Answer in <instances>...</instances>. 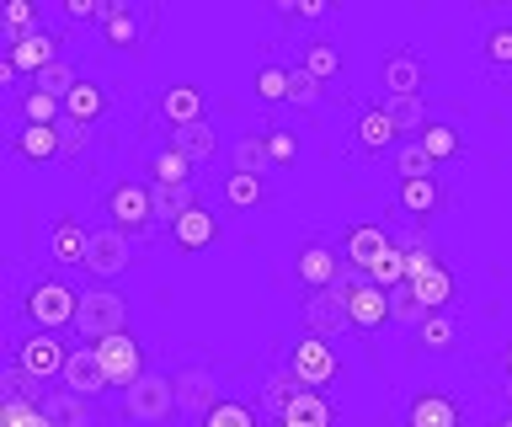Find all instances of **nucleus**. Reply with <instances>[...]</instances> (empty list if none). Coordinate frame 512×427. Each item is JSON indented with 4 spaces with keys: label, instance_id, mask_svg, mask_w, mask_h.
Here are the masks:
<instances>
[{
    "label": "nucleus",
    "instance_id": "1",
    "mask_svg": "<svg viewBox=\"0 0 512 427\" xmlns=\"http://www.w3.org/2000/svg\"><path fill=\"white\" fill-rule=\"evenodd\" d=\"M22 315L32 321V331H75V315H80V289L70 278H38L27 289V305Z\"/></svg>",
    "mask_w": 512,
    "mask_h": 427
},
{
    "label": "nucleus",
    "instance_id": "2",
    "mask_svg": "<svg viewBox=\"0 0 512 427\" xmlns=\"http://www.w3.org/2000/svg\"><path fill=\"white\" fill-rule=\"evenodd\" d=\"M102 209L112 219V230H123L128 241H150V235H155V187L118 182V187H107Z\"/></svg>",
    "mask_w": 512,
    "mask_h": 427
},
{
    "label": "nucleus",
    "instance_id": "3",
    "mask_svg": "<svg viewBox=\"0 0 512 427\" xmlns=\"http://www.w3.org/2000/svg\"><path fill=\"white\" fill-rule=\"evenodd\" d=\"M123 417L139 422V427H166L171 417H182V406H176V379L150 369L139 385L123 390Z\"/></svg>",
    "mask_w": 512,
    "mask_h": 427
},
{
    "label": "nucleus",
    "instance_id": "4",
    "mask_svg": "<svg viewBox=\"0 0 512 427\" xmlns=\"http://www.w3.org/2000/svg\"><path fill=\"white\" fill-rule=\"evenodd\" d=\"M128 331V299L118 289H80V315H75V337L80 342H107Z\"/></svg>",
    "mask_w": 512,
    "mask_h": 427
},
{
    "label": "nucleus",
    "instance_id": "5",
    "mask_svg": "<svg viewBox=\"0 0 512 427\" xmlns=\"http://www.w3.org/2000/svg\"><path fill=\"white\" fill-rule=\"evenodd\" d=\"M160 22L155 6H134V0H107V17H102V43L107 49H144Z\"/></svg>",
    "mask_w": 512,
    "mask_h": 427
},
{
    "label": "nucleus",
    "instance_id": "6",
    "mask_svg": "<svg viewBox=\"0 0 512 427\" xmlns=\"http://www.w3.org/2000/svg\"><path fill=\"white\" fill-rule=\"evenodd\" d=\"M32 379H43V385H54L64 379V363H70V347L59 342V331H27V337H16V358Z\"/></svg>",
    "mask_w": 512,
    "mask_h": 427
},
{
    "label": "nucleus",
    "instance_id": "7",
    "mask_svg": "<svg viewBox=\"0 0 512 427\" xmlns=\"http://www.w3.org/2000/svg\"><path fill=\"white\" fill-rule=\"evenodd\" d=\"M176 406H182L187 422H208V411H214L224 395H219V374L208 369V363H187V369H176Z\"/></svg>",
    "mask_w": 512,
    "mask_h": 427
},
{
    "label": "nucleus",
    "instance_id": "8",
    "mask_svg": "<svg viewBox=\"0 0 512 427\" xmlns=\"http://www.w3.org/2000/svg\"><path fill=\"white\" fill-rule=\"evenodd\" d=\"M288 369L299 374L304 390H320V385H331V379L342 374V358H336L331 342H320V337H310V331H304V337L288 347Z\"/></svg>",
    "mask_w": 512,
    "mask_h": 427
},
{
    "label": "nucleus",
    "instance_id": "9",
    "mask_svg": "<svg viewBox=\"0 0 512 427\" xmlns=\"http://www.w3.org/2000/svg\"><path fill=\"white\" fill-rule=\"evenodd\" d=\"M304 331L320 342L342 337V331H352V315H347V283H331V289H315L310 299H304Z\"/></svg>",
    "mask_w": 512,
    "mask_h": 427
},
{
    "label": "nucleus",
    "instance_id": "10",
    "mask_svg": "<svg viewBox=\"0 0 512 427\" xmlns=\"http://www.w3.org/2000/svg\"><path fill=\"white\" fill-rule=\"evenodd\" d=\"M342 246H331L326 235H315V241H304L299 246V257H294V278L304 283V289H331V283H342Z\"/></svg>",
    "mask_w": 512,
    "mask_h": 427
},
{
    "label": "nucleus",
    "instance_id": "11",
    "mask_svg": "<svg viewBox=\"0 0 512 427\" xmlns=\"http://www.w3.org/2000/svg\"><path fill=\"white\" fill-rule=\"evenodd\" d=\"M96 358H102V369L112 385H139L144 374H150V358H144V347L128 337V331H118V337H107V342H96Z\"/></svg>",
    "mask_w": 512,
    "mask_h": 427
},
{
    "label": "nucleus",
    "instance_id": "12",
    "mask_svg": "<svg viewBox=\"0 0 512 427\" xmlns=\"http://www.w3.org/2000/svg\"><path fill=\"white\" fill-rule=\"evenodd\" d=\"M128 262H134V241L123 230H112V225L91 230V241H86V273L91 278H118V273H128Z\"/></svg>",
    "mask_w": 512,
    "mask_h": 427
},
{
    "label": "nucleus",
    "instance_id": "13",
    "mask_svg": "<svg viewBox=\"0 0 512 427\" xmlns=\"http://www.w3.org/2000/svg\"><path fill=\"white\" fill-rule=\"evenodd\" d=\"M379 86H384V102H395V97H422V86H427L422 54H416V49L384 54V59H379Z\"/></svg>",
    "mask_w": 512,
    "mask_h": 427
},
{
    "label": "nucleus",
    "instance_id": "14",
    "mask_svg": "<svg viewBox=\"0 0 512 427\" xmlns=\"http://www.w3.org/2000/svg\"><path fill=\"white\" fill-rule=\"evenodd\" d=\"M6 59L22 75H38L48 70V65H59V33H48V27H32V33H16V38H6Z\"/></svg>",
    "mask_w": 512,
    "mask_h": 427
},
{
    "label": "nucleus",
    "instance_id": "15",
    "mask_svg": "<svg viewBox=\"0 0 512 427\" xmlns=\"http://www.w3.org/2000/svg\"><path fill=\"white\" fill-rule=\"evenodd\" d=\"M64 390L86 395V401H102V395L112 390V379L102 369V358H96V347H70V363H64Z\"/></svg>",
    "mask_w": 512,
    "mask_h": 427
},
{
    "label": "nucleus",
    "instance_id": "16",
    "mask_svg": "<svg viewBox=\"0 0 512 427\" xmlns=\"http://www.w3.org/2000/svg\"><path fill=\"white\" fill-rule=\"evenodd\" d=\"M400 427H464L459 417V401L443 390H416L406 411H400Z\"/></svg>",
    "mask_w": 512,
    "mask_h": 427
},
{
    "label": "nucleus",
    "instance_id": "17",
    "mask_svg": "<svg viewBox=\"0 0 512 427\" xmlns=\"http://www.w3.org/2000/svg\"><path fill=\"white\" fill-rule=\"evenodd\" d=\"M390 246H395V235L384 230V225H352L342 235V257H347V267H358L363 278L384 262V251H390Z\"/></svg>",
    "mask_w": 512,
    "mask_h": 427
},
{
    "label": "nucleus",
    "instance_id": "18",
    "mask_svg": "<svg viewBox=\"0 0 512 427\" xmlns=\"http://www.w3.org/2000/svg\"><path fill=\"white\" fill-rule=\"evenodd\" d=\"M155 118H160V123H171V129H187V123H203V118H208L203 86H192V81H182V86H166V91L155 97Z\"/></svg>",
    "mask_w": 512,
    "mask_h": 427
},
{
    "label": "nucleus",
    "instance_id": "19",
    "mask_svg": "<svg viewBox=\"0 0 512 427\" xmlns=\"http://www.w3.org/2000/svg\"><path fill=\"white\" fill-rule=\"evenodd\" d=\"M347 315H352V331H379L390 321V294L368 278H352L347 283Z\"/></svg>",
    "mask_w": 512,
    "mask_h": 427
},
{
    "label": "nucleus",
    "instance_id": "20",
    "mask_svg": "<svg viewBox=\"0 0 512 427\" xmlns=\"http://www.w3.org/2000/svg\"><path fill=\"white\" fill-rule=\"evenodd\" d=\"M352 134H358V155H395L400 145H406V134L395 129L390 113H384V102L379 107H363L358 129H352Z\"/></svg>",
    "mask_w": 512,
    "mask_h": 427
},
{
    "label": "nucleus",
    "instance_id": "21",
    "mask_svg": "<svg viewBox=\"0 0 512 427\" xmlns=\"http://www.w3.org/2000/svg\"><path fill=\"white\" fill-rule=\"evenodd\" d=\"M214 241H219V219H214V209H203V203H198V209H187L171 225V246L182 251V257H198V251H208Z\"/></svg>",
    "mask_w": 512,
    "mask_h": 427
},
{
    "label": "nucleus",
    "instance_id": "22",
    "mask_svg": "<svg viewBox=\"0 0 512 427\" xmlns=\"http://www.w3.org/2000/svg\"><path fill=\"white\" fill-rule=\"evenodd\" d=\"M86 241H91V230H80L75 214H59L48 225V257L59 267H86Z\"/></svg>",
    "mask_w": 512,
    "mask_h": 427
},
{
    "label": "nucleus",
    "instance_id": "23",
    "mask_svg": "<svg viewBox=\"0 0 512 427\" xmlns=\"http://www.w3.org/2000/svg\"><path fill=\"white\" fill-rule=\"evenodd\" d=\"M43 411H48V422H54V427H96V401H86V395H75L64 385L48 390Z\"/></svg>",
    "mask_w": 512,
    "mask_h": 427
},
{
    "label": "nucleus",
    "instance_id": "24",
    "mask_svg": "<svg viewBox=\"0 0 512 427\" xmlns=\"http://www.w3.org/2000/svg\"><path fill=\"white\" fill-rule=\"evenodd\" d=\"M107 113H112V97H107V86H96V81H80L70 97H64V118L86 123V129H96Z\"/></svg>",
    "mask_w": 512,
    "mask_h": 427
},
{
    "label": "nucleus",
    "instance_id": "25",
    "mask_svg": "<svg viewBox=\"0 0 512 427\" xmlns=\"http://www.w3.org/2000/svg\"><path fill=\"white\" fill-rule=\"evenodd\" d=\"M11 113L22 123H32V129H59V123H64V102L32 86V91H16V97H11Z\"/></svg>",
    "mask_w": 512,
    "mask_h": 427
},
{
    "label": "nucleus",
    "instance_id": "26",
    "mask_svg": "<svg viewBox=\"0 0 512 427\" xmlns=\"http://www.w3.org/2000/svg\"><path fill=\"white\" fill-rule=\"evenodd\" d=\"M299 395H304V385H299V374H294V369L267 374V385H262V417H267V422H283V417H288V406H294Z\"/></svg>",
    "mask_w": 512,
    "mask_h": 427
},
{
    "label": "nucleus",
    "instance_id": "27",
    "mask_svg": "<svg viewBox=\"0 0 512 427\" xmlns=\"http://www.w3.org/2000/svg\"><path fill=\"white\" fill-rule=\"evenodd\" d=\"M171 145L182 150L192 166H208V161L219 155V129H214L208 118H203V123H187V129H171Z\"/></svg>",
    "mask_w": 512,
    "mask_h": 427
},
{
    "label": "nucleus",
    "instance_id": "28",
    "mask_svg": "<svg viewBox=\"0 0 512 427\" xmlns=\"http://www.w3.org/2000/svg\"><path fill=\"white\" fill-rule=\"evenodd\" d=\"M395 203H400V214L427 219V214L443 209V187H438V177H427V182H400V187H395Z\"/></svg>",
    "mask_w": 512,
    "mask_h": 427
},
{
    "label": "nucleus",
    "instance_id": "29",
    "mask_svg": "<svg viewBox=\"0 0 512 427\" xmlns=\"http://www.w3.org/2000/svg\"><path fill=\"white\" fill-rule=\"evenodd\" d=\"M11 150L16 155H27V161H59L64 145H59V129H32V123H22V129L11 134Z\"/></svg>",
    "mask_w": 512,
    "mask_h": 427
},
{
    "label": "nucleus",
    "instance_id": "30",
    "mask_svg": "<svg viewBox=\"0 0 512 427\" xmlns=\"http://www.w3.org/2000/svg\"><path fill=\"white\" fill-rule=\"evenodd\" d=\"M0 401H27V406H43L48 401V385L43 379H32L22 363H6L0 369Z\"/></svg>",
    "mask_w": 512,
    "mask_h": 427
},
{
    "label": "nucleus",
    "instance_id": "31",
    "mask_svg": "<svg viewBox=\"0 0 512 427\" xmlns=\"http://www.w3.org/2000/svg\"><path fill=\"white\" fill-rule=\"evenodd\" d=\"M230 161L240 177H262V171H272V150H267V129L262 134H246V139H235V150H230Z\"/></svg>",
    "mask_w": 512,
    "mask_h": 427
},
{
    "label": "nucleus",
    "instance_id": "32",
    "mask_svg": "<svg viewBox=\"0 0 512 427\" xmlns=\"http://www.w3.org/2000/svg\"><path fill=\"white\" fill-rule=\"evenodd\" d=\"M299 65L310 70L320 86H326V81H336V75H342V49H336V43H326V38H310V43H304V54H299Z\"/></svg>",
    "mask_w": 512,
    "mask_h": 427
},
{
    "label": "nucleus",
    "instance_id": "33",
    "mask_svg": "<svg viewBox=\"0 0 512 427\" xmlns=\"http://www.w3.org/2000/svg\"><path fill=\"white\" fill-rule=\"evenodd\" d=\"M390 166H395L400 182H427L432 171H438V161H432V155L422 150V139H406V145L390 155Z\"/></svg>",
    "mask_w": 512,
    "mask_h": 427
},
{
    "label": "nucleus",
    "instance_id": "34",
    "mask_svg": "<svg viewBox=\"0 0 512 427\" xmlns=\"http://www.w3.org/2000/svg\"><path fill=\"white\" fill-rule=\"evenodd\" d=\"M283 422H294V427H336V411H331V401L320 390H304L299 401L288 406Z\"/></svg>",
    "mask_w": 512,
    "mask_h": 427
},
{
    "label": "nucleus",
    "instance_id": "35",
    "mask_svg": "<svg viewBox=\"0 0 512 427\" xmlns=\"http://www.w3.org/2000/svg\"><path fill=\"white\" fill-rule=\"evenodd\" d=\"M416 342H422L427 353H448V347L459 342V321H454V315H448V310H432L427 321L416 326Z\"/></svg>",
    "mask_w": 512,
    "mask_h": 427
},
{
    "label": "nucleus",
    "instance_id": "36",
    "mask_svg": "<svg viewBox=\"0 0 512 427\" xmlns=\"http://www.w3.org/2000/svg\"><path fill=\"white\" fill-rule=\"evenodd\" d=\"M187 209H198V187H155V225H176Z\"/></svg>",
    "mask_w": 512,
    "mask_h": 427
},
{
    "label": "nucleus",
    "instance_id": "37",
    "mask_svg": "<svg viewBox=\"0 0 512 427\" xmlns=\"http://www.w3.org/2000/svg\"><path fill=\"white\" fill-rule=\"evenodd\" d=\"M411 289L427 310H448V299H454V273H448V267H432V273L411 278Z\"/></svg>",
    "mask_w": 512,
    "mask_h": 427
},
{
    "label": "nucleus",
    "instance_id": "38",
    "mask_svg": "<svg viewBox=\"0 0 512 427\" xmlns=\"http://www.w3.org/2000/svg\"><path fill=\"white\" fill-rule=\"evenodd\" d=\"M150 171H155V187H192V161L176 145H166L150 161Z\"/></svg>",
    "mask_w": 512,
    "mask_h": 427
},
{
    "label": "nucleus",
    "instance_id": "39",
    "mask_svg": "<svg viewBox=\"0 0 512 427\" xmlns=\"http://www.w3.org/2000/svg\"><path fill=\"white\" fill-rule=\"evenodd\" d=\"M219 198H224V209H256V203L267 198V187H262V177H240V171H230L224 187H219Z\"/></svg>",
    "mask_w": 512,
    "mask_h": 427
},
{
    "label": "nucleus",
    "instance_id": "40",
    "mask_svg": "<svg viewBox=\"0 0 512 427\" xmlns=\"http://www.w3.org/2000/svg\"><path fill=\"white\" fill-rule=\"evenodd\" d=\"M384 113L395 118L400 134H416V139H422V129H427V107H422V97H395V102H384Z\"/></svg>",
    "mask_w": 512,
    "mask_h": 427
},
{
    "label": "nucleus",
    "instance_id": "41",
    "mask_svg": "<svg viewBox=\"0 0 512 427\" xmlns=\"http://www.w3.org/2000/svg\"><path fill=\"white\" fill-rule=\"evenodd\" d=\"M422 150L443 166V161H459V150H464V145H459V134L448 129V123H427V129H422Z\"/></svg>",
    "mask_w": 512,
    "mask_h": 427
},
{
    "label": "nucleus",
    "instance_id": "42",
    "mask_svg": "<svg viewBox=\"0 0 512 427\" xmlns=\"http://www.w3.org/2000/svg\"><path fill=\"white\" fill-rule=\"evenodd\" d=\"M427 315H432V310L422 305V299H416L411 283H400V289H390V321H400V326H422Z\"/></svg>",
    "mask_w": 512,
    "mask_h": 427
},
{
    "label": "nucleus",
    "instance_id": "43",
    "mask_svg": "<svg viewBox=\"0 0 512 427\" xmlns=\"http://www.w3.org/2000/svg\"><path fill=\"white\" fill-rule=\"evenodd\" d=\"M32 86L64 102V97H70V91L80 86V75H75V65H70V59H59V65H48V70H43V75H38V81H32Z\"/></svg>",
    "mask_w": 512,
    "mask_h": 427
},
{
    "label": "nucleus",
    "instance_id": "44",
    "mask_svg": "<svg viewBox=\"0 0 512 427\" xmlns=\"http://www.w3.org/2000/svg\"><path fill=\"white\" fill-rule=\"evenodd\" d=\"M320 97H326V86H320L310 70H304V65L288 70V102H294V107H320Z\"/></svg>",
    "mask_w": 512,
    "mask_h": 427
},
{
    "label": "nucleus",
    "instance_id": "45",
    "mask_svg": "<svg viewBox=\"0 0 512 427\" xmlns=\"http://www.w3.org/2000/svg\"><path fill=\"white\" fill-rule=\"evenodd\" d=\"M203 427H262V422H256V411H251L246 401H230V395H224V401L208 411Z\"/></svg>",
    "mask_w": 512,
    "mask_h": 427
},
{
    "label": "nucleus",
    "instance_id": "46",
    "mask_svg": "<svg viewBox=\"0 0 512 427\" xmlns=\"http://www.w3.org/2000/svg\"><path fill=\"white\" fill-rule=\"evenodd\" d=\"M368 283H379L384 294H390V289H400V283H406V251H400V246H390V251H384V262L374 267V273H368Z\"/></svg>",
    "mask_w": 512,
    "mask_h": 427
},
{
    "label": "nucleus",
    "instance_id": "47",
    "mask_svg": "<svg viewBox=\"0 0 512 427\" xmlns=\"http://www.w3.org/2000/svg\"><path fill=\"white\" fill-rule=\"evenodd\" d=\"M288 70L294 65H262L256 70V97L262 102H288Z\"/></svg>",
    "mask_w": 512,
    "mask_h": 427
},
{
    "label": "nucleus",
    "instance_id": "48",
    "mask_svg": "<svg viewBox=\"0 0 512 427\" xmlns=\"http://www.w3.org/2000/svg\"><path fill=\"white\" fill-rule=\"evenodd\" d=\"M480 54H486V65H491L496 75H507V70H512V27H491V33H486V49H480Z\"/></svg>",
    "mask_w": 512,
    "mask_h": 427
},
{
    "label": "nucleus",
    "instance_id": "49",
    "mask_svg": "<svg viewBox=\"0 0 512 427\" xmlns=\"http://www.w3.org/2000/svg\"><path fill=\"white\" fill-rule=\"evenodd\" d=\"M0 427H54L43 406H27V401H0Z\"/></svg>",
    "mask_w": 512,
    "mask_h": 427
},
{
    "label": "nucleus",
    "instance_id": "50",
    "mask_svg": "<svg viewBox=\"0 0 512 427\" xmlns=\"http://www.w3.org/2000/svg\"><path fill=\"white\" fill-rule=\"evenodd\" d=\"M91 139H96V129H86V123H70V118H64V123H59V145H64L59 161H80V155L91 150Z\"/></svg>",
    "mask_w": 512,
    "mask_h": 427
},
{
    "label": "nucleus",
    "instance_id": "51",
    "mask_svg": "<svg viewBox=\"0 0 512 427\" xmlns=\"http://www.w3.org/2000/svg\"><path fill=\"white\" fill-rule=\"evenodd\" d=\"M6 38H16V33H32V27H43L38 22V6H32V0H6Z\"/></svg>",
    "mask_w": 512,
    "mask_h": 427
},
{
    "label": "nucleus",
    "instance_id": "52",
    "mask_svg": "<svg viewBox=\"0 0 512 427\" xmlns=\"http://www.w3.org/2000/svg\"><path fill=\"white\" fill-rule=\"evenodd\" d=\"M267 150H272V166H288V161H299V139L288 134V129H267Z\"/></svg>",
    "mask_w": 512,
    "mask_h": 427
},
{
    "label": "nucleus",
    "instance_id": "53",
    "mask_svg": "<svg viewBox=\"0 0 512 427\" xmlns=\"http://www.w3.org/2000/svg\"><path fill=\"white\" fill-rule=\"evenodd\" d=\"M278 17H294V22H326L331 6H320V0H299V6H288V0H278Z\"/></svg>",
    "mask_w": 512,
    "mask_h": 427
},
{
    "label": "nucleus",
    "instance_id": "54",
    "mask_svg": "<svg viewBox=\"0 0 512 427\" xmlns=\"http://www.w3.org/2000/svg\"><path fill=\"white\" fill-rule=\"evenodd\" d=\"M64 17H70V22H102L107 6H102V0H64Z\"/></svg>",
    "mask_w": 512,
    "mask_h": 427
},
{
    "label": "nucleus",
    "instance_id": "55",
    "mask_svg": "<svg viewBox=\"0 0 512 427\" xmlns=\"http://www.w3.org/2000/svg\"><path fill=\"white\" fill-rule=\"evenodd\" d=\"M496 390H502V406L512 411V379H507V385H496Z\"/></svg>",
    "mask_w": 512,
    "mask_h": 427
},
{
    "label": "nucleus",
    "instance_id": "56",
    "mask_svg": "<svg viewBox=\"0 0 512 427\" xmlns=\"http://www.w3.org/2000/svg\"><path fill=\"white\" fill-rule=\"evenodd\" d=\"M502 369H507V379H512V342H507V353H502Z\"/></svg>",
    "mask_w": 512,
    "mask_h": 427
},
{
    "label": "nucleus",
    "instance_id": "57",
    "mask_svg": "<svg viewBox=\"0 0 512 427\" xmlns=\"http://www.w3.org/2000/svg\"><path fill=\"white\" fill-rule=\"evenodd\" d=\"M496 427H512V411H502V417H496Z\"/></svg>",
    "mask_w": 512,
    "mask_h": 427
},
{
    "label": "nucleus",
    "instance_id": "58",
    "mask_svg": "<svg viewBox=\"0 0 512 427\" xmlns=\"http://www.w3.org/2000/svg\"><path fill=\"white\" fill-rule=\"evenodd\" d=\"M278 427H294V422H278Z\"/></svg>",
    "mask_w": 512,
    "mask_h": 427
},
{
    "label": "nucleus",
    "instance_id": "59",
    "mask_svg": "<svg viewBox=\"0 0 512 427\" xmlns=\"http://www.w3.org/2000/svg\"><path fill=\"white\" fill-rule=\"evenodd\" d=\"M262 427H278V422H262Z\"/></svg>",
    "mask_w": 512,
    "mask_h": 427
}]
</instances>
